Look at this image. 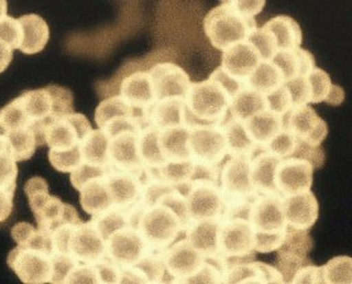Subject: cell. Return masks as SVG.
<instances>
[{
  "label": "cell",
  "mask_w": 352,
  "mask_h": 284,
  "mask_svg": "<svg viewBox=\"0 0 352 284\" xmlns=\"http://www.w3.org/2000/svg\"><path fill=\"white\" fill-rule=\"evenodd\" d=\"M16 100L25 123L45 143V133L51 124L74 113V95L69 89L50 85L43 89L24 91Z\"/></svg>",
  "instance_id": "cell-1"
},
{
  "label": "cell",
  "mask_w": 352,
  "mask_h": 284,
  "mask_svg": "<svg viewBox=\"0 0 352 284\" xmlns=\"http://www.w3.org/2000/svg\"><path fill=\"white\" fill-rule=\"evenodd\" d=\"M248 220L255 232V253L276 252L288 229L284 216L283 196L259 195L250 206Z\"/></svg>",
  "instance_id": "cell-2"
},
{
  "label": "cell",
  "mask_w": 352,
  "mask_h": 284,
  "mask_svg": "<svg viewBox=\"0 0 352 284\" xmlns=\"http://www.w3.org/2000/svg\"><path fill=\"white\" fill-rule=\"evenodd\" d=\"M184 102L188 127L221 125L229 118L232 98L221 85L208 78L201 83H192Z\"/></svg>",
  "instance_id": "cell-3"
},
{
  "label": "cell",
  "mask_w": 352,
  "mask_h": 284,
  "mask_svg": "<svg viewBox=\"0 0 352 284\" xmlns=\"http://www.w3.org/2000/svg\"><path fill=\"white\" fill-rule=\"evenodd\" d=\"M24 191L39 229L54 232L65 225H76L82 221L72 205L50 195L48 184L42 177H32L28 179Z\"/></svg>",
  "instance_id": "cell-4"
},
{
  "label": "cell",
  "mask_w": 352,
  "mask_h": 284,
  "mask_svg": "<svg viewBox=\"0 0 352 284\" xmlns=\"http://www.w3.org/2000/svg\"><path fill=\"white\" fill-rule=\"evenodd\" d=\"M187 228L176 210L163 201H157L152 206L144 208L137 221V229L146 240L149 250L153 252L167 250Z\"/></svg>",
  "instance_id": "cell-5"
},
{
  "label": "cell",
  "mask_w": 352,
  "mask_h": 284,
  "mask_svg": "<svg viewBox=\"0 0 352 284\" xmlns=\"http://www.w3.org/2000/svg\"><path fill=\"white\" fill-rule=\"evenodd\" d=\"M256 28L258 24L254 18L240 14L228 4L211 9L204 19V31L207 39L220 51L248 41Z\"/></svg>",
  "instance_id": "cell-6"
},
{
  "label": "cell",
  "mask_w": 352,
  "mask_h": 284,
  "mask_svg": "<svg viewBox=\"0 0 352 284\" xmlns=\"http://www.w3.org/2000/svg\"><path fill=\"white\" fill-rule=\"evenodd\" d=\"M95 122L109 138L124 133H140L149 124V116L133 108L120 95L101 101L95 110Z\"/></svg>",
  "instance_id": "cell-7"
},
{
  "label": "cell",
  "mask_w": 352,
  "mask_h": 284,
  "mask_svg": "<svg viewBox=\"0 0 352 284\" xmlns=\"http://www.w3.org/2000/svg\"><path fill=\"white\" fill-rule=\"evenodd\" d=\"M219 256L226 261L228 267L255 259V232L248 219L222 220L219 232Z\"/></svg>",
  "instance_id": "cell-8"
},
{
  "label": "cell",
  "mask_w": 352,
  "mask_h": 284,
  "mask_svg": "<svg viewBox=\"0 0 352 284\" xmlns=\"http://www.w3.org/2000/svg\"><path fill=\"white\" fill-rule=\"evenodd\" d=\"M188 146L192 160L202 167L221 168V163L229 157L222 124L190 127Z\"/></svg>",
  "instance_id": "cell-9"
},
{
  "label": "cell",
  "mask_w": 352,
  "mask_h": 284,
  "mask_svg": "<svg viewBox=\"0 0 352 284\" xmlns=\"http://www.w3.org/2000/svg\"><path fill=\"white\" fill-rule=\"evenodd\" d=\"M54 254L27 246L16 245L9 253L7 263L9 268L16 273V276L23 283H52Z\"/></svg>",
  "instance_id": "cell-10"
},
{
  "label": "cell",
  "mask_w": 352,
  "mask_h": 284,
  "mask_svg": "<svg viewBox=\"0 0 352 284\" xmlns=\"http://www.w3.org/2000/svg\"><path fill=\"white\" fill-rule=\"evenodd\" d=\"M186 199L192 223L222 219L223 197L219 182L207 178H196L192 181Z\"/></svg>",
  "instance_id": "cell-11"
},
{
  "label": "cell",
  "mask_w": 352,
  "mask_h": 284,
  "mask_svg": "<svg viewBox=\"0 0 352 284\" xmlns=\"http://www.w3.org/2000/svg\"><path fill=\"white\" fill-rule=\"evenodd\" d=\"M92 131L89 119L80 113H71L51 124L45 133L50 151L67 152L81 146L85 137Z\"/></svg>",
  "instance_id": "cell-12"
},
{
  "label": "cell",
  "mask_w": 352,
  "mask_h": 284,
  "mask_svg": "<svg viewBox=\"0 0 352 284\" xmlns=\"http://www.w3.org/2000/svg\"><path fill=\"white\" fill-rule=\"evenodd\" d=\"M142 175L124 171H113L107 175V184L113 196V206L129 211L134 216L135 228L139 215L144 210V184Z\"/></svg>",
  "instance_id": "cell-13"
},
{
  "label": "cell",
  "mask_w": 352,
  "mask_h": 284,
  "mask_svg": "<svg viewBox=\"0 0 352 284\" xmlns=\"http://www.w3.org/2000/svg\"><path fill=\"white\" fill-rule=\"evenodd\" d=\"M149 246L135 226H125L113 232L107 240V256L120 268L135 265Z\"/></svg>",
  "instance_id": "cell-14"
},
{
  "label": "cell",
  "mask_w": 352,
  "mask_h": 284,
  "mask_svg": "<svg viewBox=\"0 0 352 284\" xmlns=\"http://www.w3.org/2000/svg\"><path fill=\"white\" fill-rule=\"evenodd\" d=\"M283 128L311 146H321L329 134L327 124L309 105L292 108L283 116Z\"/></svg>",
  "instance_id": "cell-15"
},
{
  "label": "cell",
  "mask_w": 352,
  "mask_h": 284,
  "mask_svg": "<svg viewBox=\"0 0 352 284\" xmlns=\"http://www.w3.org/2000/svg\"><path fill=\"white\" fill-rule=\"evenodd\" d=\"M67 253L80 263L94 264L107 258V240L102 238L95 223L81 221L71 230Z\"/></svg>",
  "instance_id": "cell-16"
},
{
  "label": "cell",
  "mask_w": 352,
  "mask_h": 284,
  "mask_svg": "<svg viewBox=\"0 0 352 284\" xmlns=\"http://www.w3.org/2000/svg\"><path fill=\"white\" fill-rule=\"evenodd\" d=\"M314 167L306 160L284 158L276 169V190L280 196H291L309 191L314 182Z\"/></svg>",
  "instance_id": "cell-17"
},
{
  "label": "cell",
  "mask_w": 352,
  "mask_h": 284,
  "mask_svg": "<svg viewBox=\"0 0 352 284\" xmlns=\"http://www.w3.org/2000/svg\"><path fill=\"white\" fill-rule=\"evenodd\" d=\"M157 101L168 98H186L191 86L188 74L175 62H161L149 69Z\"/></svg>",
  "instance_id": "cell-18"
},
{
  "label": "cell",
  "mask_w": 352,
  "mask_h": 284,
  "mask_svg": "<svg viewBox=\"0 0 352 284\" xmlns=\"http://www.w3.org/2000/svg\"><path fill=\"white\" fill-rule=\"evenodd\" d=\"M167 274L175 282H182L193 276L206 258L191 245L187 239H181L169 246L163 254Z\"/></svg>",
  "instance_id": "cell-19"
},
{
  "label": "cell",
  "mask_w": 352,
  "mask_h": 284,
  "mask_svg": "<svg viewBox=\"0 0 352 284\" xmlns=\"http://www.w3.org/2000/svg\"><path fill=\"white\" fill-rule=\"evenodd\" d=\"M109 139V158L113 169L142 175L144 164L139 153V133L124 131Z\"/></svg>",
  "instance_id": "cell-20"
},
{
  "label": "cell",
  "mask_w": 352,
  "mask_h": 284,
  "mask_svg": "<svg viewBox=\"0 0 352 284\" xmlns=\"http://www.w3.org/2000/svg\"><path fill=\"white\" fill-rule=\"evenodd\" d=\"M261 61L258 50L249 41L239 42L222 51V69L246 84Z\"/></svg>",
  "instance_id": "cell-21"
},
{
  "label": "cell",
  "mask_w": 352,
  "mask_h": 284,
  "mask_svg": "<svg viewBox=\"0 0 352 284\" xmlns=\"http://www.w3.org/2000/svg\"><path fill=\"white\" fill-rule=\"evenodd\" d=\"M283 210L288 226L298 230L314 228L320 216L318 201L311 190L283 197Z\"/></svg>",
  "instance_id": "cell-22"
},
{
  "label": "cell",
  "mask_w": 352,
  "mask_h": 284,
  "mask_svg": "<svg viewBox=\"0 0 352 284\" xmlns=\"http://www.w3.org/2000/svg\"><path fill=\"white\" fill-rule=\"evenodd\" d=\"M119 95L133 108L149 116L157 102L149 71H135L124 77L119 86Z\"/></svg>",
  "instance_id": "cell-23"
},
{
  "label": "cell",
  "mask_w": 352,
  "mask_h": 284,
  "mask_svg": "<svg viewBox=\"0 0 352 284\" xmlns=\"http://www.w3.org/2000/svg\"><path fill=\"white\" fill-rule=\"evenodd\" d=\"M225 283H283V278L274 265L263 261H243L228 267Z\"/></svg>",
  "instance_id": "cell-24"
},
{
  "label": "cell",
  "mask_w": 352,
  "mask_h": 284,
  "mask_svg": "<svg viewBox=\"0 0 352 284\" xmlns=\"http://www.w3.org/2000/svg\"><path fill=\"white\" fill-rule=\"evenodd\" d=\"M280 158L261 148L250 158L254 187L259 195H279L276 186V169Z\"/></svg>",
  "instance_id": "cell-25"
},
{
  "label": "cell",
  "mask_w": 352,
  "mask_h": 284,
  "mask_svg": "<svg viewBox=\"0 0 352 284\" xmlns=\"http://www.w3.org/2000/svg\"><path fill=\"white\" fill-rule=\"evenodd\" d=\"M222 219L202 220L192 223L186 230V239L196 248L206 259L219 256V232ZM221 259V258H220Z\"/></svg>",
  "instance_id": "cell-26"
},
{
  "label": "cell",
  "mask_w": 352,
  "mask_h": 284,
  "mask_svg": "<svg viewBox=\"0 0 352 284\" xmlns=\"http://www.w3.org/2000/svg\"><path fill=\"white\" fill-rule=\"evenodd\" d=\"M80 204L85 212L98 216L113 206V196L107 184V175L92 177L78 190Z\"/></svg>",
  "instance_id": "cell-27"
},
{
  "label": "cell",
  "mask_w": 352,
  "mask_h": 284,
  "mask_svg": "<svg viewBox=\"0 0 352 284\" xmlns=\"http://www.w3.org/2000/svg\"><path fill=\"white\" fill-rule=\"evenodd\" d=\"M226 146H228V155L229 157H248L252 158L261 146H256L250 137L249 131L246 129L245 123L239 120L236 118H229L222 124Z\"/></svg>",
  "instance_id": "cell-28"
},
{
  "label": "cell",
  "mask_w": 352,
  "mask_h": 284,
  "mask_svg": "<svg viewBox=\"0 0 352 284\" xmlns=\"http://www.w3.org/2000/svg\"><path fill=\"white\" fill-rule=\"evenodd\" d=\"M22 28V43L19 50L25 54H36L45 50L50 39L46 21L37 14H25L18 18Z\"/></svg>",
  "instance_id": "cell-29"
},
{
  "label": "cell",
  "mask_w": 352,
  "mask_h": 284,
  "mask_svg": "<svg viewBox=\"0 0 352 284\" xmlns=\"http://www.w3.org/2000/svg\"><path fill=\"white\" fill-rule=\"evenodd\" d=\"M188 138H190L188 125L160 129V146L166 163L192 160L190 146H188Z\"/></svg>",
  "instance_id": "cell-30"
},
{
  "label": "cell",
  "mask_w": 352,
  "mask_h": 284,
  "mask_svg": "<svg viewBox=\"0 0 352 284\" xmlns=\"http://www.w3.org/2000/svg\"><path fill=\"white\" fill-rule=\"evenodd\" d=\"M149 124L158 129L187 125L184 98L158 100L149 111Z\"/></svg>",
  "instance_id": "cell-31"
},
{
  "label": "cell",
  "mask_w": 352,
  "mask_h": 284,
  "mask_svg": "<svg viewBox=\"0 0 352 284\" xmlns=\"http://www.w3.org/2000/svg\"><path fill=\"white\" fill-rule=\"evenodd\" d=\"M263 28H265L272 34L278 52L297 50L302 45V30L298 22H296L291 17H274L264 24Z\"/></svg>",
  "instance_id": "cell-32"
},
{
  "label": "cell",
  "mask_w": 352,
  "mask_h": 284,
  "mask_svg": "<svg viewBox=\"0 0 352 284\" xmlns=\"http://www.w3.org/2000/svg\"><path fill=\"white\" fill-rule=\"evenodd\" d=\"M272 61L283 72L285 83L296 77L307 76L316 67L314 54L303 48L279 51Z\"/></svg>",
  "instance_id": "cell-33"
},
{
  "label": "cell",
  "mask_w": 352,
  "mask_h": 284,
  "mask_svg": "<svg viewBox=\"0 0 352 284\" xmlns=\"http://www.w3.org/2000/svg\"><path fill=\"white\" fill-rule=\"evenodd\" d=\"M245 127L254 143L267 148L269 142L283 129V116H276L270 110H264L246 119Z\"/></svg>",
  "instance_id": "cell-34"
},
{
  "label": "cell",
  "mask_w": 352,
  "mask_h": 284,
  "mask_svg": "<svg viewBox=\"0 0 352 284\" xmlns=\"http://www.w3.org/2000/svg\"><path fill=\"white\" fill-rule=\"evenodd\" d=\"M110 139L101 129H92L81 143L82 163L114 171L109 158Z\"/></svg>",
  "instance_id": "cell-35"
},
{
  "label": "cell",
  "mask_w": 352,
  "mask_h": 284,
  "mask_svg": "<svg viewBox=\"0 0 352 284\" xmlns=\"http://www.w3.org/2000/svg\"><path fill=\"white\" fill-rule=\"evenodd\" d=\"M264 110H268L267 96L246 86L243 91L239 92L231 102L230 116L245 122L246 119Z\"/></svg>",
  "instance_id": "cell-36"
},
{
  "label": "cell",
  "mask_w": 352,
  "mask_h": 284,
  "mask_svg": "<svg viewBox=\"0 0 352 284\" xmlns=\"http://www.w3.org/2000/svg\"><path fill=\"white\" fill-rule=\"evenodd\" d=\"M285 84L283 72L272 60L261 61L248 80V86L267 95Z\"/></svg>",
  "instance_id": "cell-37"
},
{
  "label": "cell",
  "mask_w": 352,
  "mask_h": 284,
  "mask_svg": "<svg viewBox=\"0 0 352 284\" xmlns=\"http://www.w3.org/2000/svg\"><path fill=\"white\" fill-rule=\"evenodd\" d=\"M139 153L144 168H161L164 166V157L160 146V129L148 125L139 133Z\"/></svg>",
  "instance_id": "cell-38"
},
{
  "label": "cell",
  "mask_w": 352,
  "mask_h": 284,
  "mask_svg": "<svg viewBox=\"0 0 352 284\" xmlns=\"http://www.w3.org/2000/svg\"><path fill=\"white\" fill-rule=\"evenodd\" d=\"M92 221L96 225L100 234L102 238L107 240V238L119 229L125 228V226H135V220L134 216L131 215L129 211H125L122 208L111 206L107 208L100 215L92 216Z\"/></svg>",
  "instance_id": "cell-39"
},
{
  "label": "cell",
  "mask_w": 352,
  "mask_h": 284,
  "mask_svg": "<svg viewBox=\"0 0 352 284\" xmlns=\"http://www.w3.org/2000/svg\"><path fill=\"white\" fill-rule=\"evenodd\" d=\"M18 167L8 142L0 137V190L16 193Z\"/></svg>",
  "instance_id": "cell-40"
},
{
  "label": "cell",
  "mask_w": 352,
  "mask_h": 284,
  "mask_svg": "<svg viewBox=\"0 0 352 284\" xmlns=\"http://www.w3.org/2000/svg\"><path fill=\"white\" fill-rule=\"evenodd\" d=\"M324 283L352 284V258L341 255L322 265Z\"/></svg>",
  "instance_id": "cell-41"
},
{
  "label": "cell",
  "mask_w": 352,
  "mask_h": 284,
  "mask_svg": "<svg viewBox=\"0 0 352 284\" xmlns=\"http://www.w3.org/2000/svg\"><path fill=\"white\" fill-rule=\"evenodd\" d=\"M314 249V239L308 234V230H298L288 226L283 243L276 252L294 254L299 256H308Z\"/></svg>",
  "instance_id": "cell-42"
},
{
  "label": "cell",
  "mask_w": 352,
  "mask_h": 284,
  "mask_svg": "<svg viewBox=\"0 0 352 284\" xmlns=\"http://www.w3.org/2000/svg\"><path fill=\"white\" fill-rule=\"evenodd\" d=\"M276 267L283 278V283H292L293 278L297 274L299 269L306 267L308 264H312V261L308 259V256H299L294 254L276 252Z\"/></svg>",
  "instance_id": "cell-43"
},
{
  "label": "cell",
  "mask_w": 352,
  "mask_h": 284,
  "mask_svg": "<svg viewBox=\"0 0 352 284\" xmlns=\"http://www.w3.org/2000/svg\"><path fill=\"white\" fill-rule=\"evenodd\" d=\"M307 80L311 91V104H320L322 101H326L333 85L331 83L329 74L322 69L314 67L307 75Z\"/></svg>",
  "instance_id": "cell-44"
},
{
  "label": "cell",
  "mask_w": 352,
  "mask_h": 284,
  "mask_svg": "<svg viewBox=\"0 0 352 284\" xmlns=\"http://www.w3.org/2000/svg\"><path fill=\"white\" fill-rule=\"evenodd\" d=\"M48 160L56 171L62 172V173H71L75 169L78 168L82 163L81 146L74 149V151H67V152L50 151Z\"/></svg>",
  "instance_id": "cell-45"
},
{
  "label": "cell",
  "mask_w": 352,
  "mask_h": 284,
  "mask_svg": "<svg viewBox=\"0 0 352 284\" xmlns=\"http://www.w3.org/2000/svg\"><path fill=\"white\" fill-rule=\"evenodd\" d=\"M298 144V138H296L292 133L287 129H282L276 134L274 138L269 142L267 149L270 153L274 154L278 158H291L296 152Z\"/></svg>",
  "instance_id": "cell-46"
},
{
  "label": "cell",
  "mask_w": 352,
  "mask_h": 284,
  "mask_svg": "<svg viewBox=\"0 0 352 284\" xmlns=\"http://www.w3.org/2000/svg\"><path fill=\"white\" fill-rule=\"evenodd\" d=\"M248 41L258 50L263 61L273 60V57L278 54V48H276L274 39L272 37V34L263 27L256 28Z\"/></svg>",
  "instance_id": "cell-47"
},
{
  "label": "cell",
  "mask_w": 352,
  "mask_h": 284,
  "mask_svg": "<svg viewBox=\"0 0 352 284\" xmlns=\"http://www.w3.org/2000/svg\"><path fill=\"white\" fill-rule=\"evenodd\" d=\"M265 96L268 110L273 111L276 116H284L293 108L291 92L285 84L276 89L274 91L269 92Z\"/></svg>",
  "instance_id": "cell-48"
},
{
  "label": "cell",
  "mask_w": 352,
  "mask_h": 284,
  "mask_svg": "<svg viewBox=\"0 0 352 284\" xmlns=\"http://www.w3.org/2000/svg\"><path fill=\"white\" fill-rule=\"evenodd\" d=\"M285 86L291 92L293 108L311 104V91L307 76L296 77L285 83Z\"/></svg>",
  "instance_id": "cell-49"
},
{
  "label": "cell",
  "mask_w": 352,
  "mask_h": 284,
  "mask_svg": "<svg viewBox=\"0 0 352 284\" xmlns=\"http://www.w3.org/2000/svg\"><path fill=\"white\" fill-rule=\"evenodd\" d=\"M293 157L300 158V160H306L312 164L314 169L322 168L324 161H326V154L321 146H311L307 144L305 142L299 140L296 152L293 154Z\"/></svg>",
  "instance_id": "cell-50"
},
{
  "label": "cell",
  "mask_w": 352,
  "mask_h": 284,
  "mask_svg": "<svg viewBox=\"0 0 352 284\" xmlns=\"http://www.w3.org/2000/svg\"><path fill=\"white\" fill-rule=\"evenodd\" d=\"M65 283H101L99 272L94 264L80 263L69 272Z\"/></svg>",
  "instance_id": "cell-51"
},
{
  "label": "cell",
  "mask_w": 352,
  "mask_h": 284,
  "mask_svg": "<svg viewBox=\"0 0 352 284\" xmlns=\"http://www.w3.org/2000/svg\"><path fill=\"white\" fill-rule=\"evenodd\" d=\"M211 80L216 81L217 84L221 85L222 87L225 89V91L229 94L230 96L234 98L238 95L239 92L243 91L245 89L248 84L244 81H240L238 78L229 75L225 69H222L221 66L214 69V72L211 74V76L208 77Z\"/></svg>",
  "instance_id": "cell-52"
},
{
  "label": "cell",
  "mask_w": 352,
  "mask_h": 284,
  "mask_svg": "<svg viewBox=\"0 0 352 284\" xmlns=\"http://www.w3.org/2000/svg\"><path fill=\"white\" fill-rule=\"evenodd\" d=\"M222 4H228L243 16L254 18L265 7V0H226Z\"/></svg>",
  "instance_id": "cell-53"
},
{
  "label": "cell",
  "mask_w": 352,
  "mask_h": 284,
  "mask_svg": "<svg viewBox=\"0 0 352 284\" xmlns=\"http://www.w3.org/2000/svg\"><path fill=\"white\" fill-rule=\"evenodd\" d=\"M292 283H324L322 276V267L314 265L312 263L299 269Z\"/></svg>",
  "instance_id": "cell-54"
},
{
  "label": "cell",
  "mask_w": 352,
  "mask_h": 284,
  "mask_svg": "<svg viewBox=\"0 0 352 284\" xmlns=\"http://www.w3.org/2000/svg\"><path fill=\"white\" fill-rule=\"evenodd\" d=\"M13 51L14 50L0 37V74L8 69L10 62L13 60Z\"/></svg>",
  "instance_id": "cell-55"
},
{
  "label": "cell",
  "mask_w": 352,
  "mask_h": 284,
  "mask_svg": "<svg viewBox=\"0 0 352 284\" xmlns=\"http://www.w3.org/2000/svg\"><path fill=\"white\" fill-rule=\"evenodd\" d=\"M344 99V89L340 87V86H337V85H332L331 91H329V96H327V99H326V102L329 104V105L336 107V105H341Z\"/></svg>",
  "instance_id": "cell-56"
},
{
  "label": "cell",
  "mask_w": 352,
  "mask_h": 284,
  "mask_svg": "<svg viewBox=\"0 0 352 284\" xmlns=\"http://www.w3.org/2000/svg\"><path fill=\"white\" fill-rule=\"evenodd\" d=\"M7 10H8L7 0H0V21L7 17Z\"/></svg>",
  "instance_id": "cell-57"
},
{
  "label": "cell",
  "mask_w": 352,
  "mask_h": 284,
  "mask_svg": "<svg viewBox=\"0 0 352 284\" xmlns=\"http://www.w3.org/2000/svg\"><path fill=\"white\" fill-rule=\"evenodd\" d=\"M222 3H225V1H226V0H221Z\"/></svg>",
  "instance_id": "cell-58"
}]
</instances>
